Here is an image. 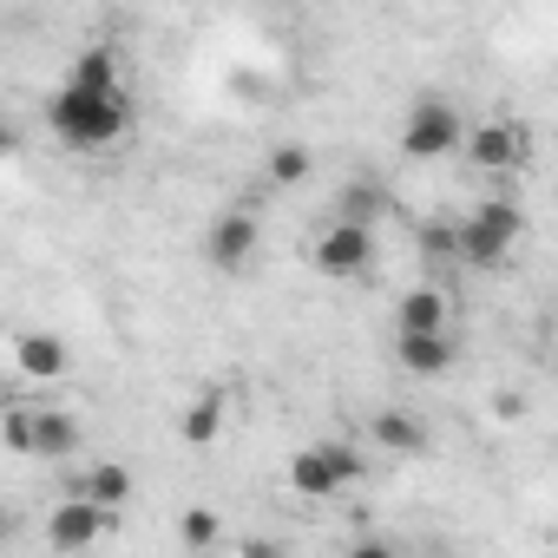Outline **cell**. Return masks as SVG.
I'll list each match as a JSON object with an SVG mask.
<instances>
[{
    "mask_svg": "<svg viewBox=\"0 0 558 558\" xmlns=\"http://www.w3.org/2000/svg\"><path fill=\"white\" fill-rule=\"evenodd\" d=\"M381 210H388V191H381L375 178H349V184L336 191V217H349V223H368V230H375Z\"/></svg>",
    "mask_w": 558,
    "mask_h": 558,
    "instance_id": "e0dca14e",
    "label": "cell"
},
{
    "mask_svg": "<svg viewBox=\"0 0 558 558\" xmlns=\"http://www.w3.org/2000/svg\"><path fill=\"white\" fill-rule=\"evenodd\" d=\"M447 323H453V296H447L440 283L408 290L401 310H395V329H447Z\"/></svg>",
    "mask_w": 558,
    "mask_h": 558,
    "instance_id": "4fadbf2b",
    "label": "cell"
},
{
    "mask_svg": "<svg viewBox=\"0 0 558 558\" xmlns=\"http://www.w3.org/2000/svg\"><path fill=\"white\" fill-rule=\"evenodd\" d=\"M310 263L329 276V283H349V276H362L375 263V230L368 223H349V217H329L323 236L310 243Z\"/></svg>",
    "mask_w": 558,
    "mask_h": 558,
    "instance_id": "8992f818",
    "label": "cell"
},
{
    "mask_svg": "<svg viewBox=\"0 0 558 558\" xmlns=\"http://www.w3.org/2000/svg\"><path fill=\"white\" fill-rule=\"evenodd\" d=\"M368 440L381 447V453H401V460H421L427 453V421L421 414H408V408H381L375 421H368Z\"/></svg>",
    "mask_w": 558,
    "mask_h": 558,
    "instance_id": "7c38bea8",
    "label": "cell"
},
{
    "mask_svg": "<svg viewBox=\"0 0 558 558\" xmlns=\"http://www.w3.org/2000/svg\"><path fill=\"white\" fill-rule=\"evenodd\" d=\"M395 355H401V368L421 375V381H440V375H453V362H460L453 329H395Z\"/></svg>",
    "mask_w": 558,
    "mask_h": 558,
    "instance_id": "9c48e42d",
    "label": "cell"
},
{
    "mask_svg": "<svg viewBox=\"0 0 558 558\" xmlns=\"http://www.w3.org/2000/svg\"><path fill=\"white\" fill-rule=\"evenodd\" d=\"M14 532H21V525H14V512L0 506V545H14Z\"/></svg>",
    "mask_w": 558,
    "mask_h": 558,
    "instance_id": "cb8c5ba5",
    "label": "cell"
},
{
    "mask_svg": "<svg viewBox=\"0 0 558 558\" xmlns=\"http://www.w3.org/2000/svg\"><path fill=\"white\" fill-rule=\"evenodd\" d=\"M362 473H368V460H362L349 440H316V447H303V453L290 460V493H303V499H336V493H349Z\"/></svg>",
    "mask_w": 558,
    "mask_h": 558,
    "instance_id": "277c9868",
    "label": "cell"
},
{
    "mask_svg": "<svg viewBox=\"0 0 558 558\" xmlns=\"http://www.w3.org/2000/svg\"><path fill=\"white\" fill-rule=\"evenodd\" d=\"M460 132H466L460 106L440 99V93H427V99H414V112L401 119V151H408L414 165H434V158H453V151H460Z\"/></svg>",
    "mask_w": 558,
    "mask_h": 558,
    "instance_id": "5b68a950",
    "label": "cell"
},
{
    "mask_svg": "<svg viewBox=\"0 0 558 558\" xmlns=\"http://www.w3.org/2000/svg\"><path fill=\"white\" fill-rule=\"evenodd\" d=\"M421 256L453 263V223H421Z\"/></svg>",
    "mask_w": 558,
    "mask_h": 558,
    "instance_id": "44dd1931",
    "label": "cell"
},
{
    "mask_svg": "<svg viewBox=\"0 0 558 558\" xmlns=\"http://www.w3.org/2000/svg\"><path fill=\"white\" fill-rule=\"evenodd\" d=\"M493 421H525V395H493Z\"/></svg>",
    "mask_w": 558,
    "mask_h": 558,
    "instance_id": "7402d4cb",
    "label": "cell"
},
{
    "mask_svg": "<svg viewBox=\"0 0 558 558\" xmlns=\"http://www.w3.org/2000/svg\"><path fill=\"white\" fill-rule=\"evenodd\" d=\"M86 447V427H80V414H66V408H34V460H73Z\"/></svg>",
    "mask_w": 558,
    "mask_h": 558,
    "instance_id": "30bf717a",
    "label": "cell"
},
{
    "mask_svg": "<svg viewBox=\"0 0 558 558\" xmlns=\"http://www.w3.org/2000/svg\"><path fill=\"white\" fill-rule=\"evenodd\" d=\"M525 243V210L519 197H486L473 217L453 223V263L466 269H506V256Z\"/></svg>",
    "mask_w": 558,
    "mask_h": 558,
    "instance_id": "7a4b0ae2",
    "label": "cell"
},
{
    "mask_svg": "<svg viewBox=\"0 0 558 558\" xmlns=\"http://www.w3.org/2000/svg\"><path fill=\"white\" fill-rule=\"evenodd\" d=\"M14 368L27 381H60L73 368V355H66V342L53 329H27V336H14Z\"/></svg>",
    "mask_w": 558,
    "mask_h": 558,
    "instance_id": "8fae6325",
    "label": "cell"
},
{
    "mask_svg": "<svg viewBox=\"0 0 558 558\" xmlns=\"http://www.w3.org/2000/svg\"><path fill=\"white\" fill-rule=\"evenodd\" d=\"M80 493H86L93 506H106V512H119V506L132 499V473H125L119 460H93V466H86V480H80Z\"/></svg>",
    "mask_w": 558,
    "mask_h": 558,
    "instance_id": "2e32d148",
    "label": "cell"
},
{
    "mask_svg": "<svg viewBox=\"0 0 558 558\" xmlns=\"http://www.w3.org/2000/svg\"><path fill=\"white\" fill-rule=\"evenodd\" d=\"M14 145H21V132H14L8 119H0V158H14Z\"/></svg>",
    "mask_w": 558,
    "mask_h": 558,
    "instance_id": "603a6c76",
    "label": "cell"
},
{
    "mask_svg": "<svg viewBox=\"0 0 558 558\" xmlns=\"http://www.w3.org/2000/svg\"><path fill=\"white\" fill-rule=\"evenodd\" d=\"M106 525H112V512H106V506H93L86 493H73L66 506H53V512H47V545H53V551H86V545H99V538H106Z\"/></svg>",
    "mask_w": 558,
    "mask_h": 558,
    "instance_id": "ba28073f",
    "label": "cell"
},
{
    "mask_svg": "<svg viewBox=\"0 0 558 558\" xmlns=\"http://www.w3.org/2000/svg\"><path fill=\"white\" fill-rule=\"evenodd\" d=\"M47 132L60 138V151H112L125 132H132V99L125 93H80V86H60L47 99Z\"/></svg>",
    "mask_w": 558,
    "mask_h": 558,
    "instance_id": "6da1fadb",
    "label": "cell"
},
{
    "mask_svg": "<svg viewBox=\"0 0 558 558\" xmlns=\"http://www.w3.org/2000/svg\"><path fill=\"white\" fill-rule=\"evenodd\" d=\"M460 151H466L473 171L512 184V178H525V165H532V132H525L519 119H486V125H466V132H460Z\"/></svg>",
    "mask_w": 558,
    "mask_h": 558,
    "instance_id": "3957f363",
    "label": "cell"
},
{
    "mask_svg": "<svg viewBox=\"0 0 558 558\" xmlns=\"http://www.w3.org/2000/svg\"><path fill=\"white\" fill-rule=\"evenodd\" d=\"M223 414H230V388H204L191 408H184V421H178V434L191 440V447H210L217 434H223Z\"/></svg>",
    "mask_w": 558,
    "mask_h": 558,
    "instance_id": "9a60e30c",
    "label": "cell"
},
{
    "mask_svg": "<svg viewBox=\"0 0 558 558\" xmlns=\"http://www.w3.org/2000/svg\"><path fill=\"white\" fill-rule=\"evenodd\" d=\"M0 440H8V453L34 460V401H8V414H0Z\"/></svg>",
    "mask_w": 558,
    "mask_h": 558,
    "instance_id": "d6986e66",
    "label": "cell"
},
{
    "mask_svg": "<svg viewBox=\"0 0 558 558\" xmlns=\"http://www.w3.org/2000/svg\"><path fill=\"white\" fill-rule=\"evenodd\" d=\"M66 86H80V93H125V80H119V53H112L106 40H93V47L73 60Z\"/></svg>",
    "mask_w": 558,
    "mask_h": 558,
    "instance_id": "5bb4252c",
    "label": "cell"
},
{
    "mask_svg": "<svg viewBox=\"0 0 558 558\" xmlns=\"http://www.w3.org/2000/svg\"><path fill=\"white\" fill-rule=\"evenodd\" d=\"M256 243H263V223H256V210H243V204H230L210 230H204V263L210 269H223V276H243L250 263H256Z\"/></svg>",
    "mask_w": 558,
    "mask_h": 558,
    "instance_id": "52a82bcc",
    "label": "cell"
},
{
    "mask_svg": "<svg viewBox=\"0 0 558 558\" xmlns=\"http://www.w3.org/2000/svg\"><path fill=\"white\" fill-rule=\"evenodd\" d=\"M310 171H316L310 145H276V151H269V184H276V191H296V184H310Z\"/></svg>",
    "mask_w": 558,
    "mask_h": 558,
    "instance_id": "ac0fdd59",
    "label": "cell"
},
{
    "mask_svg": "<svg viewBox=\"0 0 558 558\" xmlns=\"http://www.w3.org/2000/svg\"><path fill=\"white\" fill-rule=\"evenodd\" d=\"M217 532H223V525H217V512H210V506H191V512L178 519V538H184L191 551H204V545H217Z\"/></svg>",
    "mask_w": 558,
    "mask_h": 558,
    "instance_id": "ffe728a7",
    "label": "cell"
}]
</instances>
